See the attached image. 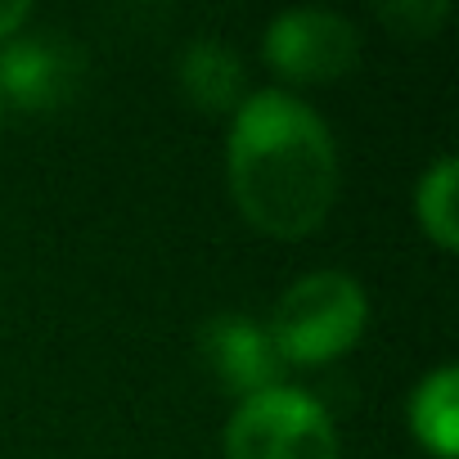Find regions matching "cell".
<instances>
[{"instance_id":"6da1fadb","label":"cell","mask_w":459,"mask_h":459,"mask_svg":"<svg viewBox=\"0 0 459 459\" xmlns=\"http://www.w3.org/2000/svg\"><path fill=\"white\" fill-rule=\"evenodd\" d=\"M230 189L271 235L316 230L338 194V149L325 117L284 91H257L230 122Z\"/></svg>"},{"instance_id":"7a4b0ae2","label":"cell","mask_w":459,"mask_h":459,"mask_svg":"<svg viewBox=\"0 0 459 459\" xmlns=\"http://www.w3.org/2000/svg\"><path fill=\"white\" fill-rule=\"evenodd\" d=\"M369 320L365 289L342 271H316L289 284V293L275 307L271 338L280 347V360L293 365H320L342 356Z\"/></svg>"},{"instance_id":"3957f363","label":"cell","mask_w":459,"mask_h":459,"mask_svg":"<svg viewBox=\"0 0 459 459\" xmlns=\"http://www.w3.org/2000/svg\"><path fill=\"white\" fill-rule=\"evenodd\" d=\"M225 459H338V432L311 392L275 383L230 414Z\"/></svg>"},{"instance_id":"277c9868","label":"cell","mask_w":459,"mask_h":459,"mask_svg":"<svg viewBox=\"0 0 459 459\" xmlns=\"http://www.w3.org/2000/svg\"><path fill=\"white\" fill-rule=\"evenodd\" d=\"M360 55V32L333 10H284L266 28V59L289 82H333Z\"/></svg>"},{"instance_id":"5b68a950","label":"cell","mask_w":459,"mask_h":459,"mask_svg":"<svg viewBox=\"0 0 459 459\" xmlns=\"http://www.w3.org/2000/svg\"><path fill=\"white\" fill-rule=\"evenodd\" d=\"M82 73H86V55L68 32L55 28L14 37L0 50V95L28 113H50L68 104L82 86Z\"/></svg>"},{"instance_id":"8992f818","label":"cell","mask_w":459,"mask_h":459,"mask_svg":"<svg viewBox=\"0 0 459 459\" xmlns=\"http://www.w3.org/2000/svg\"><path fill=\"white\" fill-rule=\"evenodd\" d=\"M198 347H203V360L212 365V374L239 396H257L266 387L280 383V347L271 338L266 325H257L253 316H212L203 329H198Z\"/></svg>"},{"instance_id":"52a82bcc","label":"cell","mask_w":459,"mask_h":459,"mask_svg":"<svg viewBox=\"0 0 459 459\" xmlns=\"http://www.w3.org/2000/svg\"><path fill=\"white\" fill-rule=\"evenodd\" d=\"M176 77H180V91L207 113H225L244 104V64L216 37H194L176 59Z\"/></svg>"},{"instance_id":"ba28073f","label":"cell","mask_w":459,"mask_h":459,"mask_svg":"<svg viewBox=\"0 0 459 459\" xmlns=\"http://www.w3.org/2000/svg\"><path fill=\"white\" fill-rule=\"evenodd\" d=\"M410 428L441 459L455 455V446H459V374H455V365L432 369L410 392Z\"/></svg>"},{"instance_id":"9c48e42d","label":"cell","mask_w":459,"mask_h":459,"mask_svg":"<svg viewBox=\"0 0 459 459\" xmlns=\"http://www.w3.org/2000/svg\"><path fill=\"white\" fill-rule=\"evenodd\" d=\"M455 176H459L455 158H437L419 176V189H414L419 221H423V230L441 248H455V239H459V225H455Z\"/></svg>"},{"instance_id":"30bf717a","label":"cell","mask_w":459,"mask_h":459,"mask_svg":"<svg viewBox=\"0 0 459 459\" xmlns=\"http://www.w3.org/2000/svg\"><path fill=\"white\" fill-rule=\"evenodd\" d=\"M378 19L419 37V32H432L446 19V0H396V5H378Z\"/></svg>"},{"instance_id":"8fae6325","label":"cell","mask_w":459,"mask_h":459,"mask_svg":"<svg viewBox=\"0 0 459 459\" xmlns=\"http://www.w3.org/2000/svg\"><path fill=\"white\" fill-rule=\"evenodd\" d=\"M28 19V0H0V37H14Z\"/></svg>"}]
</instances>
